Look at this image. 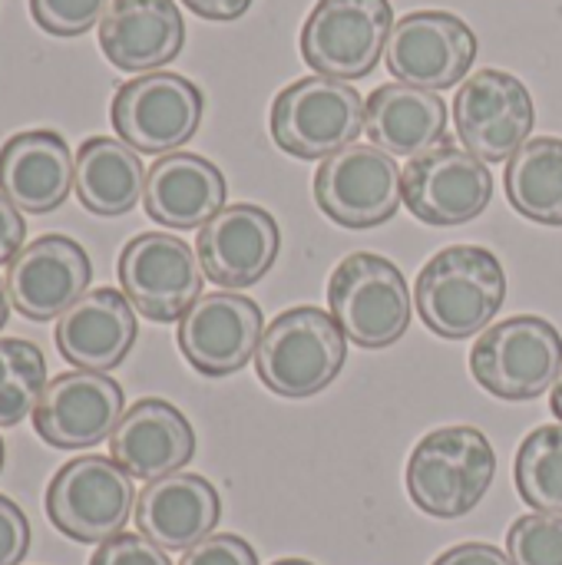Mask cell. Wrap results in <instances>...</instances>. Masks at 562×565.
Returning a JSON list of instances; mask_svg holds the SVG:
<instances>
[{"label":"cell","mask_w":562,"mask_h":565,"mask_svg":"<svg viewBox=\"0 0 562 565\" xmlns=\"http://www.w3.org/2000/svg\"><path fill=\"white\" fill-rule=\"evenodd\" d=\"M401 169L391 152L371 146H348L321 159L315 172L318 209L344 228H374L394 218L401 209Z\"/></svg>","instance_id":"cell-10"},{"label":"cell","mask_w":562,"mask_h":565,"mask_svg":"<svg viewBox=\"0 0 562 565\" xmlns=\"http://www.w3.org/2000/svg\"><path fill=\"white\" fill-rule=\"evenodd\" d=\"M182 3L205 20H238L252 7V0H182Z\"/></svg>","instance_id":"cell-37"},{"label":"cell","mask_w":562,"mask_h":565,"mask_svg":"<svg viewBox=\"0 0 562 565\" xmlns=\"http://www.w3.org/2000/svg\"><path fill=\"white\" fill-rule=\"evenodd\" d=\"M46 391L43 351L23 338H0V427L23 424Z\"/></svg>","instance_id":"cell-29"},{"label":"cell","mask_w":562,"mask_h":565,"mask_svg":"<svg viewBox=\"0 0 562 565\" xmlns=\"http://www.w3.org/2000/svg\"><path fill=\"white\" fill-rule=\"evenodd\" d=\"M0 470H3V440H0Z\"/></svg>","instance_id":"cell-41"},{"label":"cell","mask_w":562,"mask_h":565,"mask_svg":"<svg viewBox=\"0 0 562 565\" xmlns=\"http://www.w3.org/2000/svg\"><path fill=\"white\" fill-rule=\"evenodd\" d=\"M202 109L205 96L192 79L159 70L123 83L113 96L109 119L136 152L169 156L195 136Z\"/></svg>","instance_id":"cell-9"},{"label":"cell","mask_w":562,"mask_h":565,"mask_svg":"<svg viewBox=\"0 0 562 565\" xmlns=\"http://www.w3.org/2000/svg\"><path fill=\"white\" fill-rule=\"evenodd\" d=\"M344 358L348 338L335 315L301 305L268 321L255 351V367L272 394L301 401L321 394L341 374Z\"/></svg>","instance_id":"cell-2"},{"label":"cell","mask_w":562,"mask_h":565,"mask_svg":"<svg viewBox=\"0 0 562 565\" xmlns=\"http://www.w3.org/2000/svg\"><path fill=\"white\" fill-rule=\"evenodd\" d=\"M384 60L401 83L437 93L470 73L477 60V36L457 13L414 10L394 20Z\"/></svg>","instance_id":"cell-13"},{"label":"cell","mask_w":562,"mask_h":565,"mask_svg":"<svg viewBox=\"0 0 562 565\" xmlns=\"http://www.w3.org/2000/svg\"><path fill=\"white\" fill-rule=\"evenodd\" d=\"M225 175L195 152H169L146 172L142 205L166 228H202L225 209Z\"/></svg>","instance_id":"cell-24"},{"label":"cell","mask_w":562,"mask_h":565,"mask_svg":"<svg viewBox=\"0 0 562 565\" xmlns=\"http://www.w3.org/2000/svg\"><path fill=\"white\" fill-rule=\"evenodd\" d=\"M550 407H553L556 420H560V424H562V374H560V381L553 384V397H550Z\"/></svg>","instance_id":"cell-39"},{"label":"cell","mask_w":562,"mask_h":565,"mask_svg":"<svg viewBox=\"0 0 562 565\" xmlns=\"http://www.w3.org/2000/svg\"><path fill=\"white\" fill-rule=\"evenodd\" d=\"M364 132L378 149L417 159L447 139V103L421 86L384 83L368 96Z\"/></svg>","instance_id":"cell-25"},{"label":"cell","mask_w":562,"mask_h":565,"mask_svg":"<svg viewBox=\"0 0 562 565\" xmlns=\"http://www.w3.org/2000/svg\"><path fill=\"white\" fill-rule=\"evenodd\" d=\"M113 0H30L36 26L53 36H79L96 26Z\"/></svg>","instance_id":"cell-31"},{"label":"cell","mask_w":562,"mask_h":565,"mask_svg":"<svg viewBox=\"0 0 562 565\" xmlns=\"http://www.w3.org/2000/svg\"><path fill=\"white\" fill-rule=\"evenodd\" d=\"M328 308L344 338L368 351L397 344L411 324L407 281L391 258L374 252H354L331 271Z\"/></svg>","instance_id":"cell-4"},{"label":"cell","mask_w":562,"mask_h":565,"mask_svg":"<svg viewBox=\"0 0 562 565\" xmlns=\"http://www.w3.org/2000/svg\"><path fill=\"white\" fill-rule=\"evenodd\" d=\"M507 553L513 565H562V516H520L507 533Z\"/></svg>","instance_id":"cell-30"},{"label":"cell","mask_w":562,"mask_h":565,"mask_svg":"<svg viewBox=\"0 0 562 565\" xmlns=\"http://www.w3.org/2000/svg\"><path fill=\"white\" fill-rule=\"evenodd\" d=\"M404 205L427 225H464L474 222L494 195V175L484 159L450 142L407 162Z\"/></svg>","instance_id":"cell-14"},{"label":"cell","mask_w":562,"mask_h":565,"mask_svg":"<svg viewBox=\"0 0 562 565\" xmlns=\"http://www.w3.org/2000/svg\"><path fill=\"white\" fill-rule=\"evenodd\" d=\"M109 454L129 477L152 483L179 473L195 457V434L179 407L146 397L123 414Z\"/></svg>","instance_id":"cell-21"},{"label":"cell","mask_w":562,"mask_h":565,"mask_svg":"<svg viewBox=\"0 0 562 565\" xmlns=\"http://www.w3.org/2000/svg\"><path fill=\"white\" fill-rule=\"evenodd\" d=\"M132 507V477L113 457H76L56 470L46 490L50 523L63 536L89 546L119 536Z\"/></svg>","instance_id":"cell-7"},{"label":"cell","mask_w":562,"mask_h":565,"mask_svg":"<svg viewBox=\"0 0 562 565\" xmlns=\"http://www.w3.org/2000/svg\"><path fill=\"white\" fill-rule=\"evenodd\" d=\"M30 550V523L23 510L0 497V565H20Z\"/></svg>","instance_id":"cell-34"},{"label":"cell","mask_w":562,"mask_h":565,"mask_svg":"<svg viewBox=\"0 0 562 565\" xmlns=\"http://www.w3.org/2000/svg\"><path fill=\"white\" fill-rule=\"evenodd\" d=\"M116 275L123 295L142 318L169 324L182 321L185 311L199 301L205 271L199 255L182 238L166 232H142L119 252Z\"/></svg>","instance_id":"cell-11"},{"label":"cell","mask_w":562,"mask_h":565,"mask_svg":"<svg viewBox=\"0 0 562 565\" xmlns=\"http://www.w3.org/2000/svg\"><path fill=\"white\" fill-rule=\"evenodd\" d=\"M7 315H10V295H7V278L0 275V331L7 324Z\"/></svg>","instance_id":"cell-38"},{"label":"cell","mask_w":562,"mask_h":565,"mask_svg":"<svg viewBox=\"0 0 562 565\" xmlns=\"http://www.w3.org/2000/svg\"><path fill=\"white\" fill-rule=\"evenodd\" d=\"M497 454L477 427H441L427 434L407 463V493L434 520L467 516L490 490Z\"/></svg>","instance_id":"cell-3"},{"label":"cell","mask_w":562,"mask_h":565,"mask_svg":"<svg viewBox=\"0 0 562 565\" xmlns=\"http://www.w3.org/2000/svg\"><path fill=\"white\" fill-rule=\"evenodd\" d=\"M23 238H26V222L20 215V209L0 192V265H10L20 252H23Z\"/></svg>","instance_id":"cell-35"},{"label":"cell","mask_w":562,"mask_h":565,"mask_svg":"<svg viewBox=\"0 0 562 565\" xmlns=\"http://www.w3.org/2000/svg\"><path fill=\"white\" fill-rule=\"evenodd\" d=\"M222 500L199 473H172L136 497V530L169 553H189L219 526Z\"/></svg>","instance_id":"cell-23"},{"label":"cell","mask_w":562,"mask_h":565,"mask_svg":"<svg viewBox=\"0 0 562 565\" xmlns=\"http://www.w3.org/2000/svg\"><path fill=\"white\" fill-rule=\"evenodd\" d=\"M136 311L116 288L86 291L56 318V351L76 371L106 374L126 361L136 344Z\"/></svg>","instance_id":"cell-19"},{"label":"cell","mask_w":562,"mask_h":565,"mask_svg":"<svg viewBox=\"0 0 562 565\" xmlns=\"http://www.w3.org/2000/svg\"><path fill=\"white\" fill-rule=\"evenodd\" d=\"M99 46L116 70L156 73L185 46V20L176 0H113L99 20Z\"/></svg>","instance_id":"cell-22"},{"label":"cell","mask_w":562,"mask_h":565,"mask_svg":"<svg viewBox=\"0 0 562 565\" xmlns=\"http://www.w3.org/2000/svg\"><path fill=\"white\" fill-rule=\"evenodd\" d=\"M76 199L86 212L116 218L136 209L146 192V169L132 146L109 136H93L76 152Z\"/></svg>","instance_id":"cell-26"},{"label":"cell","mask_w":562,"mask_h":565,"mask_svg":"<svg viewBox=\"0 0 562 565\" xmlns=\"http://www.w3.org/2000/svg\"><path fill=\"white\" fill-rule=\"evenodd\" d=\"M537 106L523 79L503 70H480L457 89V139L484 162H510L533 132Z\"/></svg>","instance_id":"cell-12"},{"label":"cell","mask_w":562,"mask_h":565,"mask_svg":"<svg viewBox=\"0 0 562 565\" xmlns=\"http://www.w3.org/2000/svg\"><path fill=\"white\" fill-rule=\"evenodd\" d=\"M282 248V232L272 212L262 205H229L222 209L212 222L199 228L195 238V255L209 281L219 288H252L262 281Z\"/></svg>","instance_id":"cell-17"},{"label":"cell","mask_w":562,"mask_h":565,"mask_svg":"<svg viewBox=\"0 0 562 565\" xmlns=\"http://www.w3.org/2000/svg\"><path fill=\"white\" fill-rule=\"evenodd\" d=\"M89 565H172L166 550L142 533H119L96 546Z\"/></svg>","instance_id":"cell-32"},{"label":"cell","mask_w":562,"mask_h":565,"mask_svg":"<svg viewBox=\"0 0 562 565\" xmlns=\"http://www.w3.org/2000/svg\"><path fill=\"white\" fill-rule=\"evenodd\" d=\"M394 10L388 0H318L301 26V56L318 76H368L391 40Z\"/></svg>","instance_id":"cell-8"},{"label":"cell","mask_w":562,"mask_h":565,"mask_svg":"<svg viewBox=\"0 0 562 565\" xmlns=\"http://www.w3.org/2000/svg\"><path fill=\"white\" fill-rule=\"evenodd\" d=\"M123 401V387L109 374L66 371L46 384L33 411V430L53 450H86L113 437Z\"/></svg>","instance_id":"cell-15"},{"label":"cell","mask_w":562,"mask_h":565,"mask_svg":"<svg viewBox=\"0 0 562 565\" xmlns=\"http://www.w3.org/2000/svg\"><path fill=\"white\" fill-rule=\"evenodd\" d=\"M421 321L447 338L467 341L480 334L507 298V271L500 258L480 245H454L437 252L417 275Z\"/></svg>","instance_id":"cell-1"},{"label":"cell","mask_w":562,"mask_h":565,"mask_svg":"<svg viewBox=\"0 0 562 565\" xmlns=\"http://www.w3.org/2000/svg\"><path fill=\"white\" fill-rule=\"evenodd\" d=\"M517 490L533 510L562 516V424L537 427L520 444Z\"/></svg>","instance_id":"cell-28"},{"label":"cell","mask_w":562,"mask_h":565,"mask_svg":"<svg viewBox=\"0 0 562 565\" xmlns=\"http://www.w3.org/2000/svg\"><path fill=\"white\" fill-rule=\"evenodd\" d=\"M89 278L93 265L79 242L70 235H40L7 268L10 308L26 321L60 318L86 295Z\"/></svg>","instance_id":"cell-18"},{"label":"cell","mask_w":562,"mask_h":565,"mask_svg":"<svg viewBox=\"0 0 562 565\" xmlns=\"http://www.w3.org/2000/svg\"><path fill=\"white\" fill-rule=\"evenodd\" d=\"M76 185V156L53 129H26L0 146V192L30 215H50Z\"/></svg>","instance_id":"cell-20"},{"label":"cell","mask_w":562,"mask_h":565,"mask_svg":"<svg viewBox=\"0 0 562 565\" xmlns=\"http://www.w3.org/2000/svg\"><path fill=\"white\" fill-rule=\"evenodd\" d=\"M361 93L331 76H305L272 103V139L295 159H328L364 132Z\"/></svg>","instance_id":"cell-5"},{"label":"cell","mask_w":562,"mask_h":565,"mask_svg":"<svg viewBox=\"0 0 562 565\" xmlns=\"http://www.w3.org/2000/svg\"><path fill=\"white\" fill-rule=\"evenodd\" d=\"M434 565H513L510 553L487 546V543H460L454 550H447L444 556H437Z\"/></svg>","instance_id":"cell-36"},{"label":"cell","mask_w":562,"mask_h":565,"mask_svg":"<svg viewBox=\"0 0 562 565\" xmlns=\"http://www.w3.org/2000/svg\"><path fill=\"white\" fill-rule=\"evenodd\" d=\"M510 205L540 225H562V139L533 136L507 162Z\"/></svg>","instance_id":"cell-27"},{"label":"cell","mask_w":562,"mask_h":565,"mask_svg":"<svg viewBox=\"0 0 562 565\" xmlns=\"http://www.w3.org/2000/svg\"><path fill=\"white\" fill-rule=\"evenodd\" d=\"M179 565H258V556L242 536L215 533L202 540L199 546H192Z\"/></svg>","instance_id":"cell-33"},{"label":"cell","mask_w":562,"mask_h":565,"mask_svg":"<svg viewBox=\"0 0 562 565\" xmlns=\"http://www.w3.org/2000/svg\"><path fill=\"white\" fill-rule=\"evenodd\" d=\"M272 565H315V563H305V559H282V563H272Z\"/></svg>","instance_id":"cell-40"},{"label":"cell","mask_w":562,"mask_h":565,"mask_svg":"<svg viewBox=\"0 0 562 565\" xmlns=\"http://www.w3.org/2000/svg\"><path fill=\"white\" fill-rule=\"evenodd\" d=\"M265 334L262 308L238 291L202 295L179 321V351L205 377L242 371Z\"/></svg>","instance_id":"cell-16"},{"label":"cell","mask_w":562,"mask_h":565,"mask_svg":"<svg viewBox=\"0 0 562 565\" xmlns=\"http://www.w3.org/2000/svg\"><path fill=\"white\" fill-rule=\"evenodd\" d=\"M474 381L500 401H537L562 374L560 331L537 315H513L470 351Z\"/></svg>","instance_id":"cell-6"}]
</instances>
